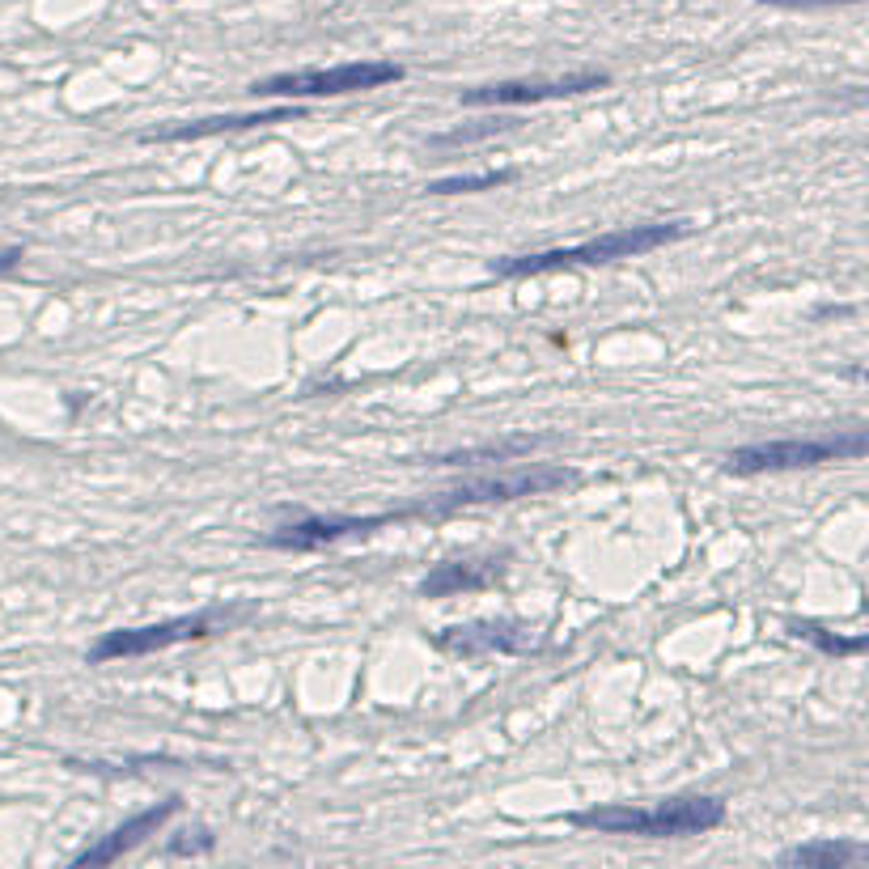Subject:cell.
<instances>
[{
  "instance_id": "cell-1",
  "label": "cell",
  "mask_w": 869,
  "mask_h": 869,
  "mask_svg": "<svg viewBox=\"0 0 869 869\" xmlns=\"http://www.w3.org/2000/svg\"><path fill=\"white\" fill-rule=\"evenodd\" d=\"M683 238V221H645V225H624L607 229L602 238H590L581 246H552V251H530V255H501L488 263L492 276L501 280H526L543 272H564V268H598V263H619V259H641L658 251L666 242Z\"/></svg>"
},
{
  "instance_id": "cell-2",
  "label": "cell",
  "mask_w": 869,
  "mask_h": 869,
  "mask_svg": "<svg viewBox=\"0 0 869 869\" xmlns=\"http://www.w3.org/2000/svg\"><path fill=\"white\" fill-rule=\"evenodd\" d=\"M569 823L581 831H598V836H636V840H687L704 836L725 823V802L721 797L687 793L670 797L658 806H594L569 814Z\"/></svg>"
},
{
  "instance_id": "cell-3",
  "label": "cell",
  "mask_w": 869,
  "mask_h": 869,
  "mask_svg": "<svg viewBox=\"0 0 869 869\" xmlns=\"http://www.w3.org/2000/svg\"><path fill=\"white\" fill-rule=\"evenodd\" d=\"M407 77V68L395 60H348L331 68H297V73H276L251 85L255 98H285V102H306V98H344V94H369L382 85H395Z\"/></svg>"
},
{
  "instance_id": "cell-4",
  "label": "cell",
  "mask_w": 869,
  "mask_h": 869,
  "mask_svg": "<svg viewBox=\"0 0 869 869\" xmlns=\"http://www.w3.org/2000/svg\"><path fill=\"white\" fill-rule=\"evenodd\" d=\"M869 437L861 429L836 433V437H780V441H755L725 454L730 475H776V471H806L823 463H844V458H865Z\"/></svg>"
},
{
  "instance_id": "cell-5",
  "label": "cell",
  "mask_w": 869,
  "mask_h": 869,
  "mask_svg": "<svg viewBox=\"0 0 869 869\" xmlns=\"http://www.w3.org/2000/svg\"><path fill=\"white\" fill-rule=\"evenodd\" d=\"M234 619H242V611H195V615L157 619V624H140V628H111L90 645L85 662L106 666V662H123V658H149V653H162L174 645L204 641V636L229 628Z\"/></svg>"
},
{
  "instance_id": "cell-6",
  "label": "cell",
  "mask_w": 869,
  "mask_h": 869,
  "mask_svg": "<svg viewBox=\"0 0 869 869\" xmlns=\"http://www.w3.org/2000/svg\"><path fill=\"white\" fill-rule=\"evenodd\" d=\"M581 475L573 467H522L509 475H475L454 488H441L429 501H420L416 513H454V509H480V505H509L526 496H547L560 488H573Z\"/></svg>"
},
{
  "instance_id": "cell-7",
  "label": "cell",
  "mask_w": 869,
  "mask_h": 869,
  "mask_svg": "<svg viewBox=\"0 0 869 869\" xmlns=\"http://www.w3.org/2000/svg\"><path fill=\"white\" fill-rule=\"evenodd\" d=\"M407 518H420L416 505L412 509H386V513H306V518H293L285 526H276L268 539V547L276 552H323L331 543H344V539H365V535H378V530L407 522Z\"/></svg>"
},
{
  "instance_id": "cell-8",
  "label": "cell",
  "mask_w": 869,
  "mask_h": 869,
  "mask_svg": "<svg viewBox=\"0 0 869 869\" xmlns=\"http://www.w3.org/2000/svg\"><path fill=\"white\" fill-rule=\"evenodd\" d=\"M611 73H564V77H522V81H496L475 85L463 94V106H539L560 98H581L594 90H607Z\"/></svg>"
},
{
  "instance_id": "cell-9",
  "label": "cell",
  "mask_w": 869,
  "mask_h": 869,
  "mask_svg": "<svg viewBox=\"0 0 869 869\" xmlns=\"http://www.w3.org/2000/svg\"><path fill=\"white\" fill-rule=\"evenodd\" d=\"M535 645V632L518 619H475V624H458L437 636V649L450 658H488V653L513 658V653H530Z\"/></svg>"
},
{
  "instance_id": "cell-10",
  "label": "cell",
  "mask_w": 869,
  "mask_h": 869,
  "mask_svg": "<svg viewBox=\"0 0 869 869\" xmlns=\"http://www.w3.org/2000/svg\"><path fill=\"white\" fill-rule=\"evenodd\" d=\"M183 810V802L179 797H166V802H157V806H149V810H140V814H132L128 823H119V827H111L106 836L98 840V844H90L85 853H77V869H90V865H111V861H119L123 853H132V848H140L149 836H157L174 814Z\"/></svg>"
},
{
  "instance_id": "cell-11",
  "label": "cell",
  "mask_w": 869,
  "mask_h": 869,
  "mask_svg": "<svg viewBox=\"0 0 869 869\" xmlns=\"http://www.w3.org/2000/svg\"><path fill=\"white\" fill-rule=\"evenodd\" d=\"M505 556L492 560H446L420 581V598H454V594H475V590H492L505 577Z\"/></svg>"
},
{
  "instance_id": "cell-12",
  "label": "cell",
  "mask_w": 869,
  "mask_h": 869,
  "mask_svg": "<svg viewBox=\"0 0 869 869\" xmlns=\"http://www.w3.org/2000/svg\"><path fill=\"white\" fill-rule=\"evenodd\" d=\"M301 106H272V111H251V115H217V119H195V123H179V128H162V132H149L145 140H204V136H221V132H246V128H268V123H285L297 119Z\"/></svg>"
},
{
  "instance_id": "cell-13",
  "label": "cell",
  "mask_w": 869,
  "mask_h": 869,
  "mask_svg": "<svg viewBox=\"0 0 869 869\" xmlns=\"http://www.w3.org/2000/svg\"><path fill=\"white\" fill-rule=\"evenodd\" d=\"M780 865L793 869H848L869 861V844L861 840H810V844H793L776 857Z\"/></svg>"
},
{
  "instance_id": "cell-14",
  "label": "cell",
  "mask_w": 869,
  "mask_h": 869,
  "mask_svg": "<svg viewBox=\"0 0 869 869\" xmlns=\"http://www.w3.org/2000/svg\"><path fill=\"white\" fill-rule=\"evenodd\" d=\"M530 450H539V437H505V441H488V446H471V450H454V454H437V467H467V463H513Z\"/></svg>"
},
{
  "instance_id": "cell-15",
  "label": "cell",
  "mask_w": 869,
  "mask_h": 869,
  "mask_svg": "<svg viewBox=\"0 0 869 869\" xmlns=\"http://www.w3.org/2000/svg\"><path fill=\"white\" fill-rule=\"evenodd\" d=\"M785 628L797 641H810L819 653H827V658H857V653H865V636H840L823 624H814V619H789Z\"/></svg>"
},
{
  "instance_id": "cell-16",
  "label": "cell",
  "mask_w": 869,
  "mask_h": 869,
  "mask_svg": "<svg viewBox=\"0 0 869 869\" xmlns=\"http://www.w3.org/2000/svg\"><path fill=\"white\" fill-rule=\"evenodd\" d=\"M518 174L513 170H484V174H454V179H437V183H429L424 191L429 195H475V191H496V187H505V183H513Z\"/></svg>"
},
{
  "instance_id": "cell-17",
  "label": "cell",
  "mask_w": 869,
  "mask_h": 869,
  "mask_svg": "<svg viewBox=\"0 0 869 869\" xmlns=\"http://www.w3.org/2000/svg\"><path fill=\"white\" fill-rule=\"evenodd\" d=\"M212 848H217V836L204 823H195L191 831H183V840L170 844V857H200V853H212Z\"/></svg>"
},
{
  "instance_id": "cell-18",
  "label": "cell",
  "mask_w": 869,
  "mask_h": 869,
  "mask_svg": "<svg viewBox=\"0 0 869 869\" xmlns=\"http://www.w3.org/2000/svg\"><path fill=\"white\" fill-rule=\"evenodd\" d=\"M759 5H776V9H836V5H861V0H759Z\"/></svg>"
},
{
  "instance_id": "cell-19",
  "label": "cell",
  "mask_w": 869,
  "mask_h": 869,
  "mask_svg": "<svg viewBox=\"0 0 869 869\" xmlns=\"http://www.w3.org/2000/svg\"><path fill=\"white\" fill-rule=\"evenodd\" d=\"M26 259V251L22 246H5V251H0V276H9V272H17V263Z\"/></svg>"
}]
</instances>
